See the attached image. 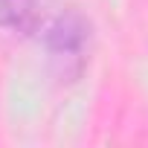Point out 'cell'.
<instances>
[{
  "label": "cell",
  "mask_w": 148,
  "mask_h": 148,
  "mask_svg": "<svg viewBox=\"0 0 148 148\" xmlns=\"http://www.w3.org/2000/svg\"><path fill=\"white\" fill-rule=\"evenodd\" d=\"M29 0H0V26H18L29 15Z\"/></svg>",
  "instance_id": "6da1fadb"
}]
</instances>
